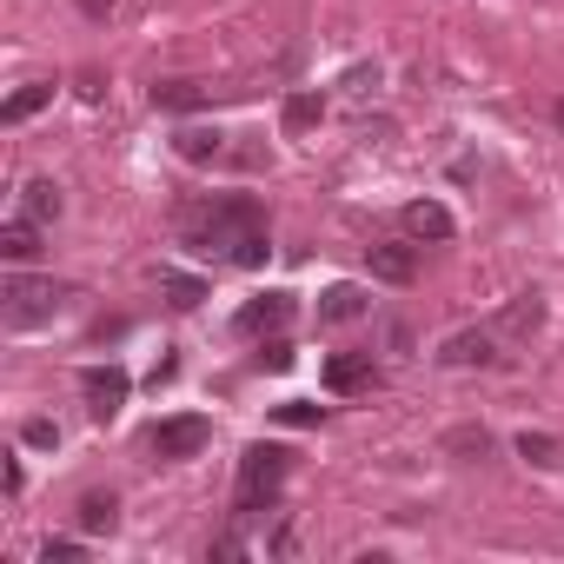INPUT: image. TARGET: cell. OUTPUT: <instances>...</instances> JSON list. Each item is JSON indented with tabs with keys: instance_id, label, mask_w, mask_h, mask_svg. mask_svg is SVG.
<instances>
[{
	"instance_id": "19",
	"label": "cell",
	"mask_w": 564,
	"mask_h": 564,
	"mask_svg": "<svg viewBox=\"0 0 564 564\" xmlns=\"http://www.w3.org/2000/svg\"><path fill=\"white\" fill-rule=\"evenodd\" d=\"M47 100H54V87H47V80H34V87H21V94H14L8 107H0V120H8V127H21V120H34V113H41Z\"/></svg>"
},
{
	"instance_id": "9",
	"label": "cell",
	"mask_w": 564,
	"mask_h": 564,
	"mask_svg": "<svg viewBox=\"0 0 564 564\" xmlns=\"http://www.w3.org/2000/svg\"><path fill=\"white\" fill-rule=\"evenodd\" d=\"M352 319H366V286L339 279V286L319 293V326H352Z\"/></svg>"
},
{
	"instance_id": "23",
	"label": "cell",
	"mask_w": 564,
	"mask_h": 564,
	"mask_svg": "<svg viewBox=\"0 0 564 564\" xmlns=\"http://www.w3.org/2000/svg\"><path fill=\"white\" fill-rule=\"evenodd\" d=\"M293 544H300V531H293V518H279V524L265 531V557H293Z\"/></svg>"
},
{
	"instance_id": "17",
	"label": "cell",
	"mask_w": 564,
	"mask_h": 564,
	"mask_svg": "<svg viewBox=\"0 0 564 564\" xmlns=\"http://www.w3.org/2000/svg\"><path fill=\"white\" fill-rule=\"evenodd\" d=\"M286 133H313L319 120H326V94H313V87H300V94H286Z\"/></svg>"
},
{
	"instance_id": "20",
	"label": "cell",
	"mask_w": 564,
	"mask_h": 564,
	"mask_svg": "<svg viewBox=\"0 0 564 564\" xmlns=\"http://www.w3.org/2000/svg\"><path fill=\"white\" fill-rule=\"evenodd\" d=\"M438 445H445L452 458H485V452H491V432H485V425H452Z\"/></svg>"
},
{
	"instance_id": "6",
	"label": "cell",
	"mask_w": 564,
	"mask_h": 564,
	"mask_svg": "<svg viewBox=\"0 0 564 564\" xmlns=\"http://www.w3.org/2000/svg\"><path fill=\"white\" fill-rule=\"evenodd\" d=\"M293 313H300V306H293V293H259V300H246V306H239V319H232V326H239L246 339H279V333L293 326Z\"/></svg>"
},
{
	"instance_id": "25",
	"label": "cell",
	"mask_w": 564,
	"mask_h": 564,
	"mask_svg": "<svg viewBox=\"0 0 564 564\" xmlns=\"http://www.w3.org/2000/svg\"><path fill=\"white\" fill-rule=\"evenodd\" d=\"M21 438L47 452V445H61V425H54V419H28V425H21Z\"/></svg>"
},
{
	"instance_id": "2",
	"label": "cell",
	"mask_w": 564,
	"mask_h": 564,
	"mask_svg": "<svg viewBox=\"0 0 564 564\" xmlns=\"http://www.w3.org/2000/svg\"><path fill=\"white\" fill-rule=\"evenodd\" d=\"M286 471H293V452H286V445H246V458H239V491H232V518L272 511Z\"/></svg>"
},
{
	"instance_id": "1",
	"label": "cell",
	"mask_w": 564,
	"mask_h": 564,
	"mask_svg": "<svg viewBox=\"0 0 564 564\" xmlns=\"http://www.w3.org/2000/svg\"><path fill=\"white\" fill-rule=\"evenodd\" d=\"M180 239L206 259H232V265H265V206L232 193V199H199L180 206Z\"/></svg>"
},
{
	"instance_id": "8",
	"label": "cell",
	"mask_w": 564,
	"mask_h": 564,
	"mask_svg": "<svg viewBox=\"0 0 564 564\" xmlns=\"http://www.w3.org/2000/svg\"><path fill=\"white\" fill-rule=\"evenodd\" d=\"M366 386H379V366H372V352H333L326 359V392H366Z\"/></svg>"
},
{
	"instance_id": "18",
	"label": "cell",
	"mask_w": 564,
	"mask_h": 564,
	"mask_svg": "<svg viewBox=\"0 0 564 564\" xmlns=\"http://www.w3.org/2000/svg\"><path fill=\"white\" fill-rule=\"evenodd\" d=\"M120 524V498L113 491H87L80 498V531H113Z\"/></svg>"
},
{
	"instance_id": "5",
	"label": "cell",
	"mask_w": 564,
	"mask_h": 564,
	"mask_svg": "<svg viewBox=\"0 0 564 564\" xmlns=\"http://www.w3.org/2000/svg\"><path fill=\"white\" fill-rule=\"evenodd\" d=\"M206 445H213V425L199 412H180V419L153 425V458H199Z\"/></svg>"
},
{
	"instance_id": "28",
	"label": "cell",
	"mask_w": 564,
	"mask_h": 564,
	"mask_svg": "<svg viewBox=\"0 0 564 564\" xmlns=\"http://www.w3.org/2000/svg\"><path fill=\"white\" fill-rule=\"evenodd\" d=\"M80 8H87L94 21H107V14H113V0H80Z\"/></svg>"
},
{
	"instance_id": "21",
	"label": "cell",
	"mask_w": 564,
	"mask_h": 564,
	"mask_svg": "<svg viewBox=\"0 0 564 564\" xmlns=\"http://www.w3.org/2000/svg\"><path fill=\"white\" fill-rule=\"evenodd\" d=\"M160 293H166V300H173L180 313H193V306L206 300V286H199L193 272H160Z\"/></svg>"
},
{
	"instance_id": "10",
	"label": "cell",
	"mask_w": 564,
	"mask_h": 564,
	"mask_svg": "<svg viewBox=\"0 0 564 564\" xmlns=\"http://www.w3.org/2000/svg\"><path fill=\"white\" fill-rule=\"evenodd\" d=\"M491 326L505 333V346H511V339H531V333L544 326V300H538V293H518V300H511V306H505Z\"/></svg>"
},
{
	"instance_id": "24",
	"label": "cell",
	"mask_w": 564,
	"mask_h": 564,
	"mask_svg": "<svg viewBox=\"0 0 564 564\" xmlns=\"http://www.w3.org/2000/svg\"><path fill=\"white\" fill-rule=\"evenodd\" d=\"M279 419H286V425H326V405H306V399H293V405H279Z\"/></svg>"
},
{
	"instance_id": "13",
	"label": "cell",
	"mask_w": 564,
	"mask_h": 564,
	"mask_svg": "<svg viewBox=\"0 0 564 564\" xmlns=\"http://www.w3.org/2000/svg\"><path fill=\"white\" fill-rule=\"evenodd\" d=\"M366 259H372V272L386 279V286H412V272H419V259H412V246H366Z\"/></svg>"
},
{
	"instance_id": "22",
	"label": "cell",
	"mask_w": 564,
	"mask_h": 564,
	"mask_svg": "<svg viewBox=\"0 0 564 564\" xmlns=\"http://www.w3.org/2000/svg\"><path fill=\"white\" fill-rule=\"evenodd\" d=\"M518 452H524L531 465H564V445H557V438H544V432H524V438H518Z\"/></svg>"
},
{
	"instance_id": "12",
	"label": "cell",
	"mask_w": 564,
	"mask_h": 564,
	"mask_svg": "<svg viewBox=\"0 0 564 564\" xmlns=\"http://www.w3.org/2000/svg\"><path fill=\"white\" fill-rule=\"evenodd\" d=\"M399 219H405V232H412V239H452V232H458V226H452V213H445L438 199H412Z\"/></svg>"
},
{
	"instance_id": "14",
	"label": "cell",
	"mask_w": 564,
	"mask_h": 564,
	"mask_svg": "<svg viewBox=\"0 0 564 564\" xmlns=\"http://www.w3.org/2000/svg\"><path fill=\"white\" fill-rule=\"evenodd\" d=\"M153 107L160 113H193V107H213V87H199V80H160Z\"/></svg>"
},
{
	"instance_id": "11",
	"label": "cell",
	"mask_w": 564,
	"mask_h": 564,
	"mask_svg": "<svg viewBox=\"0 0 564 564\" xmlns=\"http://www.w3.org/2000/svg\"><path fill=\"white\" fill-rule=\"evenodd\" d=\"M41 232H47V226H34L28 213H14L8 226H0V252H8V265H28V259H41Z\"/></svg>"
},
{
	"instance_id": "3",
	"label": "cell",
	"mask_w": 564,
	"mask_h": 564,
	"mask_svg": "<svg viewBox=\"0 0 564 564\" xmlns=\"http://www.w3.org/2000/svg\"><path fill=\"white\" fill-rule=\"evenodd\" d=\"M67 300H74V286H54V279H28V272L0 279V313H8V326H47Z\"/></svg>"
},
{
	"instance_id": "4",
	"label": "cell",
	"mask_w": 564,
	"mask_h": 564,
	"mask_svg": "<svg viewBox=\"0 0 564 564\" xmlns=\"http://www.w3.org/2000/svg\"><path fill=\"white\" fill-rule=\"evenodd\" d=\"M432 359L452 366V372H465V366H498V359H505V333H498V326H465V333H452Z\"/></svg>"
},
{
	"instance_id": "27",
	"label": "cell",
	"mask_w": 564,
	"mask_h": 564,
	"mask_svg": "<svg viewBox=\"0 0 564 564\" xmlns=\"http://www.w3.org/2000/svg\"><path fill=\"white\" fill-rule=\"evenodd\" d=\"M259 359H265V366H272V372H286V366H293V346H286V339H272V346H265V352H259Z\"/></svg>"
},
{
	"instance_id": "26",
	"label": "cell",
	"mask_w": 564,
	"mask_h": 564,
	"mask_svg": "<svg viewBox=\"0 0 564 564\" xmlns=\"http://www.w3.org/2000/svg\"><path fill=\"white\" fill-rule=\"evenodd\" d=\"M80 557V538H47L41 544V564H74Z\"/></svg>"
},
{
	"instance_id": "15",
	"label": "cell",
	"mask_w": 564,
	"mask_h": 564,
	"mask_svg": "<svg viewBox=\"0 0 564 564\" xmlns=\"http://www.w3.org/2000/svg\"><path fill=\"white\" fill-rule=\"evenodd\" d=\"M173 147H180V160H193V166L226 160V133H219V127H180V133H173Z\"/></svg>"
},
{
	"instance_id": "16",
	"label": "cell",
	"mask_w": 564,
	"mask_h": 564,
	"mask_svg": "<svg viewBox=\"0 0 564 564\" xmlns=\"http://www.w3.org/2000/svg\"><path fill=\"white\" fill-rule=\"evenodd\" d=\"M61 206H67V199H61V186H54V180H28V186H21V213H28L34 226H54V219H61Z\"/></svg>"
},
{
	"instance_id": "7",
	"label": "cell",
	"mask_w": 564,
	"mask_h": 564,
	"mask_svg": "<svg viewBox=\"0 0 564 564\" xmlns=\"http://www.w3.org/2000/svg\"><path fill=\"white\" fill-rule=\"evenodd\" d=\"M80 392H87V412H94V419H113V412L127 405L133 379H127L120 366H87V372H80Z\"/></svg>"
}]
</instances>
